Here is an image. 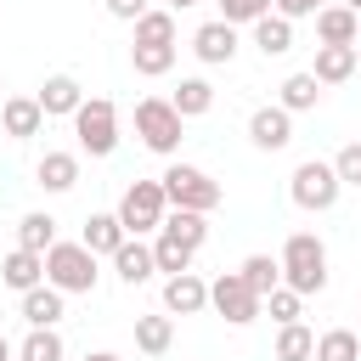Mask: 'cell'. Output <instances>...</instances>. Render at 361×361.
Segmentation results:
<instances>
[{
    "instance_id": "7bdbcfd3",
    "label": "cell",
    "mask_w": 361,
    "mask_h": 361,
    "mask_svg": "<svg viewBox=\"0 0 361 361\" xmlns=\"http://www.w3.org/2000/svg\"><path fill=\"white\" fill-rule=\"evenodd\" d=\"M6 361H17V355H6Z\"/></svg>"
},
{
    "instance_id": "484cf974",
    "label": "cell",
    "mask_w": 361,
    "mask_h": 361,
    "mask_svg": "<svg viewBox=\"0 0 361 361\" xmlns=\"http://www.w3.org/2000/svg\"><path fill=\"white\" fill-rule=\"evenodd\" d=\"M276 361H316V333L305 322H282L276 327Z\"/></svg>"
},
{
    "instance_id": "ac0fdd59",
    "label": "cell",
    "mask_w": 361,
    "mask_h": 361,
    "mask_svg": "<svg viewBox=\"0 0 361 361\" xmlns=\"http://www.w3.org/2000/svg\"><path fill=\"white\" fill-rule=\"evenodd\" d=\"M355 68H361V45H316L310 73H316L322 85H344Z\"/></svg>"
},
{
    "instance_id": "83f0119b",
    "label": "cell",
    "mask_w": 361,
    "mask_h": 361,
    "mask_svg": "<svg viewBox=\"0 0 361 361\" xmlns=\"http://www.w3.org/2000/svg\"><path fill=\"white\" fill-rule=\"evenodd\" d=\"M237 271H243V282H248L259 299H265L271 288H282V259H271V254H248Z\"/></svg>"
},
{
    "instance_id": "9c48e42d",
    "label": "cell",
    "mask_w": 361,
    "mask_h": 361,
    "mask_svg": "<svg viewBox=\"0 0 361 361\" xmlns=\"http://www.w3.org/2000/svg\"><path fill=\"white\" fill-rule=\"evenodd\" d=\"M248 141H254L259 152H282V147L293 141V113H288L282 102L254 107V113H248Z\"/></svg>"
},
{
    "instance_id": "d6986e66",
    "label": "cell",
    "mask_w": 361,
    "mask_h": 361,
    "mask_svg": "<svg viewBox=\"0 0 361 361\" xmlns=\"http://www.w3.org/2000/svg\"><path fill=\"white\" fill-rule=\"evenodd\" d=\"M34 180H39L45 192H73V186H79V152H45V158L34 164Z\"/></svg>"
},
{
    "instance_id": "4316f807",
    "label": "cell",
    "mask_w": 361,
    "mask_h": 361,
    "mask_svg": "<svg viewBox=\"0 0 361 361\" xmlns=\"http://www.w3.org/2000/svg\"><path fill=\"white\" fill-rule=\"evenodd\" d=\"M158 231H169V237H180V243H192V248H203V243H209V214H197V209H169Z\"/></svg>"
},
{
    "instance_id": "8992f818",
    "label": "cell",
    "mask_w": 361,
    "mask_h": 361,
    "mask_svg": "<svg viewBox=\"0 0 361 361\" xmlns=\"http://www.w3.org/2000/svg\"><path fill=\"white\" fill-rule=\"evenodd\" d=\"M288 192H293V203H299L305 214H327V209L338 203V192H344V180H338V169H333L327 158H305V164L293 169V180H288Z\"/></svg>"
},
{
    "instance_id": "f1b7e54d",
    "label": "cell",
    "mask_w": 361,
    "mask_h": 361,
    "mask_svg": "<svg viewBox=\"0 0 361 361\" xmlns=\"http://www.w3.org/2000/svg\"><path fill=\"white\" fill-rule=\"evenodd\" d=\"M17 243H23V248H34V254H45V248L56 243V220H51L45 209L23 214V220H17Z\"/></svg>"
},
{
    "instance_id": "44dd1931",
    "label": "cell",
    "mask_w": 361,
    "mask_h": 361,
    "mask_svg": "<svg viewBox=\"0 0 361 361\" xmlns=\"http://www.w3.org/2000/svg\"><path fill=\"white\" fill-rule=\"evenodd\" d=\"M169 344H175V316L164 310V316H135V350L141 355H169Z\"/></svg>"
},
{
    "instance_id": "603a6c76",
    "label": "cell",
    "mask_w": 361,
    "mask_h": 361,
    "mask_svg": "<svg viewBox=\"0 0 361 361\" xmlns=\"http://www.w3.org/2000/svg\"><path fill=\"white\" fill-rule=\"evenodd\" d=\"M276 102H282L288 113H310V107L322 102V79H316L310 68H305V73H288L282 90H276Z\"/></svg>"
},
{
    "instance_id": "60d3db41",
    "label": "cell",
    "mask_w": 361,
    "mask_h": 361,
    "mask_svg": "<svg viewBox=\"0 0 361 361\" xmlns=\"http://www.w3.org/2000/svg\"><path fill=\"white\" fill-rule=\"evenodd\" d=\"M6 355H17V350H11V344H6V338H0V361H6Z\"/></svg>"
},
{
    "instance_id": "8fae6325",
    "label": "cell",
    "mask_w": 361,
    "mask_h": 361,
    "mask_svg": "<svg viewBox=\"0 0 361 361\" xmlns=\"http://www.w3.org/2000/svg\"><path fill=\"white\" fill-rule=\"evenodd\" d=\"M0 130H6L11 141H34V135L45 130L39 96H6V102H0Z\"/></svg>"
},
{
    "instance_id": "7c38bea8",
    "label": "cell",
    "mask_w": 361,
    "mask_h": 361,
    "mask_svg": "<svg viewBox=\"0 0 361 361\" xmlns=\"http://www.w3.org/2000/svg\"><path fill=\"white\" fill-rule=\"evenodd\" d=\"M164 310H169V316H197V310H209V282H203L197 271L164 276Z\"/></svg>"
},
{
    "instance_id": "d590c367",
    "label": "cell",
    "mask_w": 361,
    "mask_h": 361,
    "mask_svg": "<svg viewBox=\"0 0 361 361\" xmlns=\"http://www.w3.org/2000/svg\"><path fill=\"white\" fill-rule=\"evenodd\" d=\"M333 169H338V180H344V186H355V192H361V141H350V147H338V158H333Z\"/></svg>"
},
{
    "instance_id": "d6a6232c",
    "label": "cell",
    "mask_w": 361,
    "mask_h": 361,
    "mask_svg": "<svg viewBox=\"0 0 361 361\" xmlns=\"http://www.w3.org/2000/svg\"><path fill=\"white\" fill-rule=\"evenodd\" d=\"M135 45H175V11H147V17H135Z\"/></svg>"
},
{
    "instance_id": "2e32d148",
    "label": "cell",
    "mask_w": 361,
    "mask_h": 361,
    "mask_svg": "<svg viewBox=\"0 0 361 361\" xmlns=\"http://www.w3.org/2000/svg\"><path fill=\"white\" fill-rule=\"evenodd\" d=\"M0 282L11 288V293H28V288H39L45 282V254H34V248H11L6 259H0Z\"/></svg>"
},
{
    "instance_id": "30bf717a",
    "label": "cell",
    "mask_w": 361,
    "mask_h": 361,
    "mask_svg": "<svg viewBox=\"0 0 361 361\" xmlns=\"http://www.w3.org/2000/svg\"><path fill=\"white\" fill-rule=\"evenodd\" d=\"M192 51H197V62H209V68H226V62L237 56V23H226V17L203 23V28L192 34Z\"/></svg>"
},
{
    "instance_id": "9a60e30c",
    "label": "cell",
    "mask_w": 361,
    "mask_h": 361,
    "mask_svg": "<svg viewBox=\"0 0 361 361\" xmlns=\"http://www.w3.org/2000/svg\"><path fill=\"white\" fill-rule=\"evenodd\" d=\"M34 96H39L45 118H73V113H79V102H85V85H79L73 73H51Z\"/></svg>"
},
{
    "instance_id": "cb8c5ba5",
    "label": "cell",
    "mask_w": 361,
    "mask_h": 361,
    "mask_svg": "<svg viewBox=\"0 0 361 361\" xmlns=\"http://www.w3.org/2000/svg\"><path fill=\"white\" fill-rule=\"evenodd\" d=\"M169 102H175V113H180V118H203V113L214 107V85L192 73V79H180V85H175V96H169Z\"/></svg>"
},
{
    "instance_id": "5bb4252c",
    "label": "cell",
    "mask_w": 361,
    "mask_h": 361,
    "mask_svg": "<svg viewBox=\"0 0 361 361\" xmlns=\"http://www.w3.org/2000/svg\"><path fill=\"white\" fill-rule=\"evenodd\" d=\"M113 271H118V282H124V288H141V282H152V271H158V259H152V243H141V237H124V243L113 248Z\"/></svg>"
},
{
    "instance_id": "d4e9b609",
    "label": "cell",
    "mask_w": 361,
    "mask_h": 361,
    "mask_svg": "<svg viewBox=\"0 0 361 361\" xmlns=\"http://www.w3.org/2000/svg\"><path fill=\"white\" fill-rule=\"evenodd\" d=\"M152 259H158V271H164V276H180V271H192L197 248H192V243H180V237H169V231H158V237H152Z\"/></svg>"
},
{
    "instance_id": "3957f363",
    "label": "cell",
    "mask_w": 361,
    "mask_h": 361,
    "mask_svg": "<svg viewBox=\"0 0 361 361\" xmlns=\"http://www.w3.org/2000/svg\"><path fill=\"white\" fill-rule=\"evenodd\" d=\"M96 259L102 254H90L85 243H51L45 248V282L62 293H96V276H102Z\"/></svg>"
},
{
    "instance_id": "e575fe53",
    "label": "cell",
    "mask_w": 361,
    "mask_h": 361,
    "mask_svg": "<svg viewBox=\"0 0 361 361\" xmlns=\"http://www.w3.org/2000/svg\"><path fill=\"white\" fill-rule=\"evenodd\" d=\"M265 11H276V6H271V0H220V17L237 23V28H254Z\"/></svg>"
},
{
    "instance_id": "52a82bcc",
    "label": "cell",
    "mask_w": 361,
    "mask_h": 361,
    "mask_svg": "<svg viewBox=\"0 0 361 361\" xmlns=\"http://www.w3.org/2000/svg\"><path fill=\"white\" fill-rule=\"evenodd\" d=\"M164 214H169L164 180H130V186H124V197H118V220H124V231H130V237L158 231V226H164Z\"/></svg>"
},
{
    "instance_id": "ffe728a7",
    "label": "cell",
    "mask_w": 361,
    "mask_h": 361,
    "mask_svg": "<svg viewBox=\"0 0 361 361\" xmlns=\"http://www.w3.org/2000/svg\"><path fill=\"white\" fill-rule=\"evenodd\" d=\"M124 237H130V231H124L118 209H113V214H90V220H85V231H79V243H85L90 254H107V259H113V248H118Z\"/></svg>"
},
{
    "instance_id": "277c9868",
    "label": "cell",
    "mask_w": 361,
    "mask_h": 361,
    "mask_svg": "<svg viewBox=\"0 0 361 361\" xmlns=\"http://www.w3.org/2000/svg\"><path fill=\"white\" fill-rule=\"evenodd\" d=\"M73 135H79V152L113 158L118 152V107L107 96H85L79 113H73Z\"/></svg>"
},
{
    "instance_id": "7a4b0ae2",
    "label": "cell",
    "mask_w": 361,
    "mask_h": 361,
    "mask_svg": "<svg viewBox=\"0 0 361 361\" xmlns=\"http://www.w3.org/2000/svg\"><path fill=\"white\" fill-rule=\"evenodd\" d=\"M135 135H141L147 152L175 158V152H180V135H186V118L175 113L169 96H141V102H135Z\"/></svg>"
},
{
    "instance_id": "8d00e7d4",
    "label": "cell",
    "mask_w": 361,
    "mask_h": 361,
    "mask_svg": "<svg viewBox=\"0 0 361 361\" xmlns=\"http://www.w3.org/2000/svg\"><path fill=\"white\" fill-rule=\"evenodd\" d=\"M102 6H107V17H118V23H135V17H147V11H152L147 0H102Z\"/></svg>"
},
{
    "instance_id": "f35d334b",
    "label": "cell",
    "mask_w": 361,
    "mask_h": 361,
    "mask_svg": "<svg viewBox=\"0 0 361 361\" xmlns=\"http://www.w3.org/2000/svg\"><path fill=\"white\" fill-rule=\"evenodd\" d=\"M85 361H124V355H113V350H85Z\"/></svg>"
},
{
    "instance_id": "4fadbf2b",
    "label": "cell",
    "mask_w": 361,
    "mask_h": 361,
    "mask_svg": "<svg viewBox=\"0 0 361 361\" xmlns=\"http://www.w3.org/2000/svg\"><path fill=\"white\" fill-rule=\"evenodd\" d=\"M316 39L322 45H361V17L344 6V0H327L316 11Z\"/></svg>"
},
{
    "instance_id": "e0dca14e",
    "label": "cell",
    "mask_w": 361,
    "mask_h": 361,
    "mask_svg": "<svg viewBox=\"0 0 361 361\" xmlns=\"http://www.w3.org/2000/svg\"><path fill=\"white\" fill-rule=\"evenodd\" d=\"M62 316H68V293H62V288L39 282V288L23 293V322H28V327H56Z\"/></svg>"
},
{
    "instance_id": "4dcf8cb0",
    "label": "cell",
    "mask_w": 361,
    "mask_h": 361,
    "mask_svg": "<svg viewBox=\"0 0 361 361\" xmlns=\"http://www.w3.org/2000/svg\"><path fill=\"white\" fill-rule=\"evenodd\" d=\"M17 361H62V333L56 327H28V338L17 344Z\"/></svg>"
},
{
    "instance_id": "1f68e13d",
    "label": "cell",
    "mask_w": 361,
    "mask_h": 361,
    "mask_svg": "<svg viewBox=\"0 0 361 361\" xmlns=\"http://www.w3.org/2000/svg\"><path fill=\"white\" fill-rule=\"evenodd\" d=\"M130 62L141 79H164L175 68V45H130Z\"/></svg>"
},
{
    "instance_id": "ba28073f",
    "label": "cell",
    "mask_w": 361,
    "mask_h": 361,
    "mask_svg": "<svg viewBox=\"0 0 361 361\" xmlns=\"http://www.w3.org/2000/svg\"><path fill=\"white\" fill-rule=\"evenodd\" d=\"M209 305H214V310H220L231 327H248V322L265 310V299H259V293L243 282V271H220V276L209 282Z\"/></svg>"
},
{
    "instance_id": "836d02e7",
    "label": "cell",
    "mask_w": 361,
    "mask_h": 361,
    "mask_svg": "<svg viewBox=\"0 0 361 361\" xmlns=\"http://www.w3.org/2000/svg\"><path fill=\"white\" fill-rule=\"evenodd\" d=\"M265 310H271V322H276V327H282V322H299V316H305V293L282 282V288H271V293H265Z\"/></svg>"
},
{
    "instance_id": "74e56055",
    "label": "cell",
    "mask_w": 361,
    "mask_h": 361,
    "mask_svg": "<svg viewBox=\"0 0 361 361\" xmlns=\"http://www.w3.org/2000/svg\"><path fill=\"white\" fill-rule=\"evenodd\" d=\"M271 6H276V11L288 17V23H299V17H316V11L327 6V0H271Z\"/></svg>"
},
{
    "instance_id": "ab89813d",
    "label": "cell",
    "mask_w": 361,
    "mask_h": 361,
    "mask_svg": "<svg viewBox=\"0 0 361 361\" xmlns=\"http://www.w3.org/2000/svg\"><path fill=\"white\" fill-rule=\"evenodd\" d=\"M186 6H197V0H169V11H186Z\"/></svg>"
},
{
    "instance_id": "b9f144b4",
    "label": "cell",
    "mask_w": 361,
    "mask_h": 361,
    "mask_svg": "<svg viewBox=\"0 0 361 361\" xmlns=\"http://www.w3.org/2000/svg\"><path fill=\"white\" fill-rule=\"evenodd\" d=\"M344 6H350V11H355V17H361V0H344Z\"/></svg>"
},
{
    "instance_id": "5b68a950",
    "label": "cell",
    "mask_w": 361,
    "mask_h": 361,
    "mask_svg": "<svg viewBox=\"0 0 361 361\" xmlns=\"http://www.w3.org/2000/svg\"><path fill=\"white\" fill-rule=\"evenodd\" d=\"M164 197H169V209H197V214H209V209H220V180L209 175V169H197V164H169L164 175Z\"/></svg>"
},
{
    "instance_id": "6da1fadb",
    "label": "cell",
    "mask_w": 361,
    "mask_h": 361,
    "mask_svg": "<svg viewBox=\"0 0 361 361\" xmlns=\"http://www.w3.org/2000/svg\"><path fill=\"white\" fill-rule=\"evenodd\" d=\"M276 259H282V282H288V288H299L305 299L327 288V248H322V237H316V231H293V237L282 243V254H276Z\"/></svg>"
},
{
    "instance_id": "f546056e",
    "label": "cell",
    "mask_w": 361,
    "mask_h": 361,
    "mask_svg": "<svg viewBox=\"0 0 361 361\" xmlns=\"http://www.w3.org/2000/svg\"><path fill=\"white\" fill-rule=\"evenodd\" d=\"M316 361H361V338L350 327H327L316 338Z\"/></svg>"
},
{
    "instance_id": "7402d4cb",
    "label": "cell",
    "mask_w": 361,
    "mask_h": 361,
    "mask_svg": "<svg viewBox=\"0 0 361 361\" xmlns=\"http://www.w3.org/2000/svg\"><path fill=\"white\" fill-rule=\"evenodd\" d=\"M254 45H259L265 56H288V51H293V23H288L282 11H265V17L254 23Z\"/></svg>"
}]
</instances>
